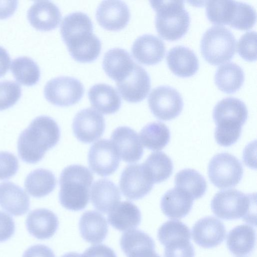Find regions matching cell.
I'll return each mask as SVG.
<instances>
[{"mask_svg":"<svg viewBox=\"0 0 257 257\" xmlns=\"http://www.w3.org/2000/svg\"><path fill=\"white\" fill-rule=\"evenodd\" d=\"M56 179L53 173L47 169H37L30 172L25 181L27 192L35 198H41L50 194L55 189Z\"/></svg>","mask_w":257,"mask_h":257,"instance_id":"cell-31","label":"cell"},{"mask_svg":"<svg viewBox=\"0 0 257 257\" xmlns=\"http://www.w3.org/2000/svg\"><path fill=\"white\" fill-rule=\"evenodd\" d=\"M237 46L238 53L243 59L248 61L256 60V33L255 31H248L243 34Z\"/></svg>","mask_w":257,"mask_h":257,"instance_id":"cell-40","label":"cell"},{"mask_svg":"<svg viewBox=\"0 0 257 257\" xmlns=\"http://www.w3.org/2000/svg\"><path fill=\"white\" fill-rule=\"evenodd\" d=\"M26 225L29 233L39 239L52 237L57 230L59 221L56 215L45 208L31 211L28 215Z\"/></svg>","mask_w":257,"mask_h":257,"instance_id":"cell-20","label":"cell"},{"mask_svg":"<svg viewBox=\"0 0 257 257\" xmlns=\"http://www.w3.org/2000/svg\"><path fill=\"white\" fill-rule=\"evenodd\" d=\"M248 110L245 103L234 97H226L219 101L213 111L216 125L214 137L217 143L229 147L239 139L242 126L246 122Z\"/></svg>","mask_w":257,"mask_h":257,"instance_id":"cell-3","label":"cell"},{"mask_svg":"<svg viewBox=\"0 0 257 257\" xmlns=\"http://www.w3.org/2000/svg\"><path fill=\"white\" fill-rule=\"evenodd\" d=\"M148 101L152 112L162 120L175 118L183 108V101L180 93L175 88L167 85L154 88Z\"/></svg>","mask_w":257,"mask_h":257,"instance_id":"cell-10","label":"cell"},{"mask_svg":"<svg viewBox=\"0 0 257 257\" xmlns=\"http://www.w3.org/2000/svg\"><path fill=\"white\" fill-rule=\"evenodd\" d=\"M11 58L7 51L0 46V77L9 70Z\"/></svg>","mask_w":257,"mask_h":257,"instance_id":"cell-46","label":"cell"},{"mask_svg":"<svg viewBox=\"0 0 257 257\" xmlns=\"http://www.w3.org/2000/svg\"><path fill=\"white\" fill-rule=\"evenodd\" d=\"M93 180L92 173L84 166L72 165L64 168L59 179V198L62 206L73 211L85 208Z\"/></svg>","mask_w":257,"mask_h":257,"instance_id":"cell-4","label":"cell"},{"mask_svg":"<svg viewBox=\"0 0 257 257\" xmlns=\"http://www.w3.org/2000/svg\"><path fill=\"white\" fill-rule=\"evenodd\" d=\"M81 257H117L114 251L104 244H97L85 250Z\"/></svg>","mask_w":257,"mask_h":257,"instance_id":"cell-43","label":"cell"},{"mask_svg":"<svg viewBox=\"0 0 257 257\" xmlns=\"http://www.w3.org/2000/svg\"><path fill=\"white\" fill-rule=\"evenodd\" d=\"M116 84L123 98L132 103L139 102L144 99L151 88L149 75L143 67L137 63L130 74Z\"/></svg>","mask_w":257,"mask_h":257,"instance_id":"cell-14","label":"cell"},{"mask_svg":"<svg viewBox=\"0 0 257 257\" xmlns=\"http://www.w3.org/2000/svg\"><path fill=\"white\" fill-rule=\"evenodd\" d=\"M132 52L134 58L145 65H154L164 57L166 47L162 39L152 34H144L134 42Z\"/></svg>","mask_w":257,"mask_h":257,"instance_id":"cell-18","label":"cell"},{"mask_svg":"<svg viewBox=\"0 0 257 257\" xmlns=\"http://www.w3.org/2000/svg\"><path fill=\"white\" fill-rule=\"evenodd\" d=\"M255 243V230L247 224L235 227L227 236V246L232 254L237 256L245 255L251 252Z\"/></svg>","mask_w":257,"mask_h":257,"instance_id":"cell-29","label":"cell"},{"mask_svg":"<svg viewBox=\"0 0 257 257\" xmlns=\"http://www.w3.org/2000/svg\"><path fill=\"white\" fill-rule=\"evenodd\" d=\"M166 61L171 71L179 77L191 76L199 69V61L195 53L183 46L171 49L167 53Z\"/></svg>","mask_w":257,"mask_h":257,"instance_id":"cell-22","label":"cell"},{"mask_svg":"<svg viewBox=\"0 0 257 257\" xmlns=\"http://www.w3.org/2000/svg\"><path fill=\"white\" fill-rule=\"evenodd\" d=\"M61 257H81V254L73 252L66 253Z\"/></svg>","mask_w":257,"mask_h":257,"instance_id":"cell-47","label":"cell"},{"mask_svg":"<svg viewBox=\"0 0 257 257\" xmlns=\"http://www.w3.org/2000/svg\"><path fill=\"white\" fill-rule=\"evenodd\" d=\"M22 257H55L53 250L43 244H37L26 249Z\"/></svg>","mask_w":257,"mask_h":257,"instance_id":"cell-44","label":"cell"},{"mask_svg":"<svg viewBox=\"0 0 257 257\" xmlns=\"http://www.w3.org/2000/svg\"><path fill=\"white\" fill-rule=\"evenodd\" d=\"M79 227L83 238L91 244L103 241L106 237L108 224L105 218L95 211H87L81 215Z\"/></svg>","mask_w":257,"mask_h":257,"instance_id":"cell-26","label":"cell"},{"mask_svg":"<svg viewBox=\"0 0 257 257\" xmlns=\"http://www.w3.org/2000/svg\"><path fill=\"white\" fill-rule=\"evenodd\" d=\"M11 70L15 79L25 85L35 84L40 77V70L37 63L27 56L19 57L13 59Z\"/></svg>","mask_w":257,"mask_h":257,"instance_id":"cell-36","label":"cell"},{"mask_svg":"<svg viewBox=\"0 0 257 257\" xmlns=\"http://www.w3.org/2000/svg\"><path fill=\"white\" fill-rule=\"evenodd\" d=\"M193 200L187 193L175 187L168 190L163 196L161 208L169 218H181L189 213Z\"/></svg>","mask_w":257,"mask_h":257,"instance_id":"cell-28","label":"cell"},{"mask_svg":"<svg viewBox=\"0 0 257 257\" xmlns=\"http://www.w3.org/2000/svg\"><path fill=\"white\" fill-rule=\"evenodd\" d=\"M243 173L240 162L228 153L215 155L210 161L208 167L210 181L219 189L235 186L241 180Z\"/></svg>","mask_w":257,"mask_h":257,"instance_id":"cell-8","label":"cell"},{"mask_svg":"<svg viewBox=\"0 0 257 257\" xmlns=\"http://www.w3.org/2000/svg\"><path fill=\"white\" fill-rule=\"evenodd\" d=\"M60 137L57 122L49 116H39L19 136L17 144L19 156L27 163H38L48 150L57 144Z\"/></svg>","mask_w":257,"mask_h":257,"instance_id":"cell-2","label":"cell"},{"mask_svg":"<svg viewBox=\"0 0 257 257\" xmlns=\"http://www.w3.org/2000/svg\"><path fill=\"white\" fill-rule=\"evenodd\" d=\"M135 64L127 51L116 48L105 53L102 66L108 76L116 83L123 80L130 74Z\"/></svg>","mask_w":257,"mask_h":257,"instance_id":"cell-23","label":"cell"},{"mask_svg":"<svg viewBox=\"0 0 257 257\" xmlns=\"http://www.w3.org/2000/svg\"><path fill=\"white\" fill-rule=\"evenodd\" d=\"M244 80L243 70L233 62H228L218 67L214 76L216 86L226 93H232L239 89Z\"/></svg>","mask_w":257,"mask_h":257,"instance_id":"cell-30","label":"cell"},{"mask_svg":"<svg viewBox=\"0 0 257 257\" xmlns=\"http://www.w3.org/2000/svg\"><path fill=\"white\" fill-rule=\"evenodd\" d=\"M15 231L13 219L7 213L0 211V242L9 239Z\"/></svg>","mask_w":257,"mask_h":257,"instance_id":"cell-42","label":"cell"},{"mask_svg":"<svg viewBox=\"0 0 257 257\" xmlns=\"http://www.w3.org/2000/svg\"><path fill=\"white\" fill-rule=\"evenodd\" d=\"M88 98L92 106L103 114H112L117 111L121 106V98L112 86L98 83L89 90Z\"/></svg>","mask_w":257,"mask_h":257,"instance_id":"cell-25","label":"cell"},{"mask_svg":"<svg viewBox=\"0 0 257 257\" xmlns=\"http://www.w3.org/2000/svg\"><path fill=\"white\" fill-rule=\"evenodd\" d=\"M236 41L227 28L213 26L202 36L200 50L203 58L209 63L217 65L229 61L234 55Z\"/></svg>","mask_w":257,"mask_h":257,"instance_id":"cell-7","label":"cell"},{"mask_svg":"<svg viewBox=\"0 0 257 257\" xmlns=\"http://www.w3.org/2000/svg\"><path fill=\"white\" fill-rule=\"evenodd\" d=\"M91 201L98 211L108 213L120 201L119 190L111 181L101 179L96 181L91 190Z\"/></svg>","mask_w":257,"mask_h":257,"instance_id":"cell-24","label":"cell"},{"mask_svg":"<svg viewBox=\"0 0 257 257\" xmlns=\"http://www.w3.org/2000/svg\"><path fill=\"white\" fill-rule=\"evenodd\" d=\"M195 242L203 248H212L221 243L225 238L224 224L213 216H207L197 221L192 230Z\"/></svg>","mask_w":257,"mask_h":257,"instance_id":"cell-17","label":"cell"},{"mask_svg":"<svg viewBox=\"0 0 257 257\" xmlns=\"http://www.w3.org/2000/svg\"><path fill=\"white\" fill-rule=\"evenodd\" d=\"M156 12L155 26L164 39L175 41L187 32L190 23L189 14L182 1H150Z\"/></svg>","mask_w":257,"mask_h":257,"instance_id":"cell-5","label":"cell"},{"mask_svg":"<svg viewBox=\"0 0 257 257\" xmlns=\"http://www.w3.org/2000/svg\"><path fill=\"white\" fill-rule=\"evenodd\" d=\"M30 198L26 192L11 182L0 183V206L9 214L21 216L30 209Z\"/></svg>","mask_w":257,"mask_h":257,"instance_id":"cell-21","label":"cell"},{"mask_svg":"<svg viewBox=\"0 0 257 257\" xmlns=\"http://www.w3.org/2000/svg\"><path fill=\"white\" fill-rule=\"evenodd\" d=\"M93 29L91 19L83 12H73L63 19L61 35L70 54L77 61L90 62L100 54L101 42Z\"/></svg>","mask_w":257,"mask_h":257,"instance_id":"cell-1","label":"cell"},{"mask_svg":"<svg viewBox=\"0 0 257 257\" xmlns=\"http://www.w3.org/2000/svg\"><path fill=\"white\" fill-rule=\"evenodd\" d=\"M108 221L113 227L119 231L130 230L140 224L141 213L132 202H119L108 212Z\"/></svg>","mask_w":257,"mask_h":257,"instance_id":"cell-27","label":"cell"},{"mask_svg":"<svg viewBox=\"0 0 257 257\" xmlns=\"http://www.w3.org/2000/svg\"><path fill=\"white\" fill-rule=\"evenodd\" d=\"M140 140L147 149L162 150L169 142L170 132L167 126L160 121L149 123L140 133Z\"/></svg>","mask_w":257,"mask_h":257,"instance_id":"cell-34","label":"cell"},{"mask_svg":"<svg viewBox=\"0 0 257 257\" xmlns=\"http://www.w3.org/2000/svg\"><path fill=\"white\" fill-rule=\"evenodd\" d=\"M175 187L190 195L193 200L202 197L207 190L204 178L197 171L192 169H183L175 176Z\"/></svg>","mask_w":257,"mask_h":257,"instance_id":"cell-32","label":"cell"},{"mask_svg":"<svg viewBox=\"0 0 257 257\" xmlns=\"http://www.w3.org/2000/svg\"><path fill=\"white\" fill-rule=\"evenodd\" d=\"M105 127L104 118L95 109L87 108L75 115L72 123L76 138L84 143H90L98 139Z\"/></svg>","mask_w":257,"mask_h":257,"instance_id":"cell-13","label":"cell"},{"mask_svg":"<svg viewBox=\"0 0 257 257\" xmlns=\"http://www.w3.org/2000/svg\"><path fill=\"white\" fill-rule=\"evenodd\" d=\"M212 212L218 217L225 220L242 218L255 225V195L245 194L236 189L217 192L211 202Z\"/></svg>","mask_w":257,"mask_h":257,"instance_id":"cell-6","label":"cell"},{"mask_svg":"<svg viewBox=\"0 0 257 257\" xmlns=\"http://www.w3.org/2000/svg\"><path fill=\"white\" fill-rule=\"evenodd\" d=\"M111 142L124 162H136L143 155V146L138 134L128 126L116 128L111 134Z\"/></svg>","mask_w":257,"mask_h":257,"instance_id":"cell-15","label":"cell"},{"mask_svg":"<svg viewBox=\"0 0 257 257\" xmlns=\"http://www.w3.org/2000/svg\"><path fill=\"white\" fill-rule=\"evenodd\" d=\"M18 169L19 162L14 154L8 152H0V180L12 177Z\"/></svg>","mask_w":257,"mask_h":257,"instance_id":"cell-41","label":"cell"},{"mask_svg":"<svg viewBox=\"0 0 257 257\" xmlns=\"http://www.w3.org/2000/svg\"><path fill=\"white\" fill-rule=\"evenodd\" d=\"M142 164L154 184L166 180L173 170L171 159L162 152L152 153Z\"/></svg>","mask_w":257,"mask_h":257,"instance_id":"cell-33","label":"cell"},{"mask_svg":"<svg viewBox=\"0 0 257 257\" xmlns=\"http://www.w3.org/2000/svg\"><path fill=\"white\" fill-rule=\"evenodd\" d=\"M153 185L143 164L128 165L123 170L119 181L122 193L130 200L143 198L151 191Z\"/></svg>","mask_w":257,"mask_h":257,"instance_id":"cell-11","label":"cell"},{"mask_svg":"<svg viewBox=\"0 0 257 257\" xmlns=\"http://www.w3.org/2000/svg\"><path fill=\"white\" fill-rule=\"evenodd\" d=\"M88 161L93 172L101 176H107L117 170L120 157L111 141L102 139L90 147Z\"/></svg>","mask_w":257,"mask_h":257,"instance_id":"cell-12","label":"cell"},{"mask_svg":"<svg viewBox=\"0 0 257 257\" xmlns=\"http://www.w3.org/2000/svg\"><path fill=\"white\" fill-rule=\"evenodd\" d=\"M84 93V88L78 79L60 76L48 81L44 89L46 99L59 106H68L77 103Z\"/></svg>","mask_w":257,"mask_h":257,"instance_id":"cell-9","label":"cell"},{"mask_svg":"<svg viewBox=\"0 0 257 257\" xmlns=\"http://www.w3.org/2000/svg\"><path fill=\"white\" fill-rule=\"evenodd\" d=\"M21 86L11 80L0 81V110L13 106L21 96Z\"/></svg>","mask_w":257,"mask_h":257,"instance_id":"cell-38","label":"cell"},{"mask_svg":"<svg viewBox=\"0 0 257 257\" xmlns=\"http://www.w3.org/2000/svg\"><path fill=\"white\" fill-rule=\"evenodd\" d=\"M236 1H209L206 2V14L211 23L231 26L234 20Z\"/></svg>","mask_w":257,"mask_h":257,"instance_id":"cell-35","label":"cell"},{"mask_svg":"<svg viewBox=\"0 0 257 257\" xmlns=\"http://www.w3.org/2000/svg\"><path fill=\"white\" fill-rule=\"evenodd\" d=\"M96 18L102 28L110 31H118L127 25L130 12L124 2L104 1L96 10Z\"/></svg>","mask_w":257,"mask_h":257,"instance_id":"cell-16","label":"cell"},{"mask_svg":"<svg viewBox=\"0 0 257 257\" xmlns=\"http://www.w3.org/2000/svg\"><path fill=\"white\" fill-rule=\"evenodd\" d=\"M189 238H177L167 241L164 257H194L195 251Z\"/></svg>","mask_w":257,"mask_h":257,"instance_id":"cell-39","label":"cell"},{"mask_svg":"<svg viewBox=\"0 0 257 257\" xmlns=\"http://www.w3.org/2000/svg\"><path fill=\"white\" fill-rule=\"evenodd\" d=\"M27 18L35 28L47 31L58 26L61 14L59 8L51 1H37L28 9Z\"/></svg>","mask_w":257,"mask_h":257,"instance_id":"cell-19","label":"cell"},{"mask_svg":"<svg viewBox=\"0 0 257 257\" xmlns=\"http://www.w3.org/2000/svg\"><path fill=\"white\" fill-rule=\"evenodd\" d=\"M18 5L17 1H0V19H6L12 15Z\"/></svg>","mask_w":257,"mask_h":257,"instance_id":"cell-45","label":"cell"},{"mask_svg":"<svg viewBox=\"0 0 257 257\" xmlns=\"http://www.w3.org/2000/svg\"><path fill=\"white\" fill-rule=\"evenodd\" d=\"M180 237L190 239L191 234L188 226L179 220H168L158 229V238L163 245L171 239Z\"/></svg>","mask_w":257,"mask_h":257,"instance_id":"cell-37","label":"cell"}]
</instances>
